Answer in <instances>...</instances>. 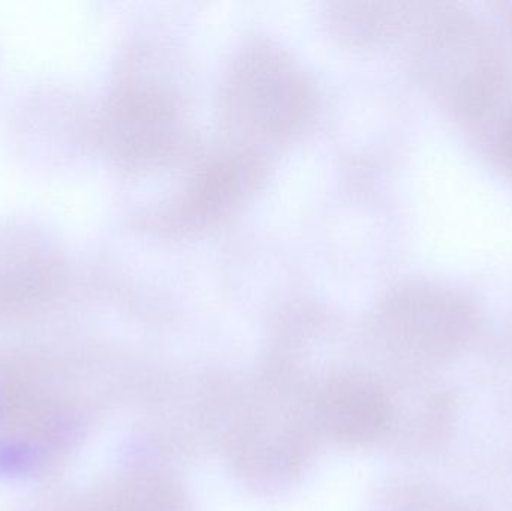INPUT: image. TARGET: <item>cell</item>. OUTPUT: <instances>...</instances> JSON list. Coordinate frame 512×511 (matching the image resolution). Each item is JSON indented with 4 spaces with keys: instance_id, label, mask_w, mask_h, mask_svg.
I'll list each match as a JSON object with an SVG mask.
<instances>
[{
    "instance_id": "obj_7",
    "label": "cell",
    "mask_w": 512,
    "mask_h": 511,
    "mask_svg": "<svg viewBox=\"0 0 512 511\" xmlns=\"http://www.w3.org/2000/svg\"><path fill=\"white\" fill-rule=\"evenodd\" d=\"M119 511H189L182 486L161 471L137 474L123 485Z\"/></svg>"
},
{
    "instance_id": "obj_3",
    "label": "cell",
    "mask_w": 512,
    "mask_h": 511,
    "mask_svg": "<svg viewBox=\"0 0 512 511\" xmlns=\"http://www.w3.org/2000/svg\"><path fill=\"white\" fill-rule=\"evenodd\" d=\"M309 89L294 63L273 48H254L234 66L228 86L233 119L261 137L297 128L309 108Z\"/></svg>"
},
{
    "instance_id": "obj_4",
    "label": "cell",
    "mask_w": 512,
    "mask_h": 511,
    "mask_svg": "<svg viewBox=\"0 0 512 511\" xmlns=\"http://www.w3.org/2000/svg\"><path fill=\"white\" fill-rule=\"evenodd\" d=\"M312 410L318 434L340 446H375L393 431L390 386L367 372L328 375L312 392Z\"/></svg>"
},
{
    "instance_id": "obj_8",
    "label": "cell",
    "mask_w": 512,
    "mask_h": 511,
    "mask_svg": "<svg viewBox=\"0 0 512 511\" xmlns=\"http://www.w3.org/2000/svg\"><path fill=\"white\" fill-rule=\"evenodd\" d=\"M378 511H481L441 486L423 480H403L390 486Z\"/></svg>"
},
{
    "instance_id": "obj_5",
    "label": "cell",
    "mask_w": 512,
    "mask_h": 511,
    "mask_svg": "<svg viewBox=\"0 0 512 511\" xmlns=\"http://www.w3.org/2000/svg\"><path fill=\"white\" fill-rule=\"evenodd\" d=\"M111 141L123 158L162 156L176 140V108L167 96L152 90H126L111 107Z\"/></svg>"
},
{
    "instance_id": "obj_1",
    "label": "cell",
    "mask_w": 512,
    "mask_h": 511,
    "mask_svg": "<svg viewBox=\"0 0 512 511\" xmlns=\"http://www.w3.org/2000/svg\"><path fill=\"white\" fill-rule=\"evenodd\" d=\"M230 426V452L237 470L258 486H277L303 470L318 437L312 393L298 389L286 372H271Z\"/></svg>"
},
{
    "instance_id": "obj_6",
    "label": "cell",
    "mask_w": 512,
    "mask_h": 511,
    "mask_svg": "<svg viewBox=\"0 0 512 511\" xmlns=\"http://www.w3.org/2000/svg\"><path fill=\"white\" fill-rule=\"evenodd\" d=\"M259 174L261 164L254 153H236L212 162L183 200V218L209 224L227 215L254 188Z\"/></svg>"
},
{
    "instance_id": "obj_9",
    "label": "cell",
    "mask_w": 512,
    "mask_h": 511,
    "mask_svg": "<svg viewBox=\"0 0 512 511\" xmlns=\"http://www.w3.org/2000/svg\"><path fill=\"white\" fill-rule=\"evenodd\" d=\"M498 144L499 156L504 161L505 167L512 171V117L502 128Z\"/></svg>"
},
{
    "instance_id": "obj_2",
    "label": "cell",
    "mask_w": 512,
    "mask_h": 511,
    "mask_svg": "<svg viewBox=\"0 0 512 511\" xmlns=\"http://www.w3.org/2000/svg\"><path fill=\"white\" fill-rule=\"evenodd\" d=\"M376 327L382 344L405 372L430 374L474 345L480 317L471 302L453 291L408 285L385 300Z\"/></svg>"
}]
</instances>
